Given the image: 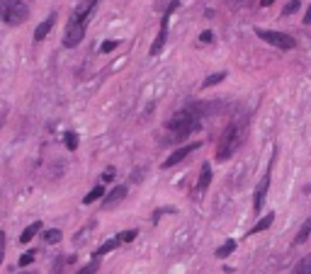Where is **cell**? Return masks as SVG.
<instances>
[{
  "instance_id": "cell-9",
  "label": "cell",
  "mask_w": 311,
  "mask_h": 274,
  "mask_svg": "<svg viewBox=\"0 0 311 274\" xmlns=\"http://www.w3.org/2000/svg\"><path fill=\"white\" fill-rule=\"evenodd\" d=\"M209 185H212V165L204 163L202 165V170H199V180H197V190H195V194H197V199L202 196V194L209 190Z\"/></svg>"
},
{
  "instance_id": "cell-18",
  "label": "cell",
  "mask_w": 311,
  "mask_h": 274,
  "mask_svg": "<svg viewBox=\"0 0 311 274\" xmlns=\"http://www.w3.org/2000/svg\"><path fill=\"white\" fill-rule=\"evenodd\" d=\"M61 240V231L58 228H49V231H44V243L46 245H54Z\"/></svg>"
},
{
  "instance_id": "cell-31",
  "label": "cell",
  "mask_w": 311,
  "mask_h": 274,
  "mask_svg": "<svg viewBox=\"0 0 311 274\" xmlns=\"http://www.w3.org/2000/svg\"><path fill=\"white\" fill-rule=\"evenodd\" d=\"M272 2H275V0H260V5H263V7H270Z\"/></svg>"
},
{
  "instance_id": "cell-27",
  "label": "cell",
  "mask_w": 311,
  "mask_h": 274,
  "mask_svg": "<svg viewBox=\"0 0 311 274\" xmlns=\"http://www.w3.org/2000/svg\"><path fill=\"white\" fill-rule=\"evenodd\" d=\"M136 235H139L136 231H124V233H119V238H122V243H132V240H134Z\"/></svg>"
},
{
  "instance_id": "cell-28",
  "label": "cell",
  "mask_w": 311,
  "mask_h": 274,
  "mask_svg": "<svg viewBox=\"0 0 311 274\" xmlns=\"http://www.w3.org/2000/svg\"><path fill=\"white\" fill-rule=\"evenodd\" d=\"M2 260H5V233L0 231V265H2Z\"/></svg>"
},
{
  "instance_id": "cell-24",
  "label": "cell",
  "mask_w": 311,
  "mask_h": 274,
  "mask_svg": "<svg viewBox=\"0 0 311 274\" xmlns=\"http://www.w3.org/2000/svg\"><path fill=\"white\" fill-rule=\"evenodd\" d=\"M34 257H37V252H34V250H29V252H25V255L20 257V267H29V265L34 262Z\"/></svg>"
},
{
  "instance_id": "cell-15",
  "label": "cell",
  "mask_w": 311,
  "mask_h": 274,
  "mask_svg": "<svg viewBox=\"0 0 311 274\" xmlns=\"http://www.w3.org/2000/svg\"><path fill=\"white\" fill-rule=\"evenodd\" d=\"M311 235V219H307L302 223V228H299V233L294 235V245H302V243H307Z\"/></svg>"
},
{
  "instance_id": "cell-26",
  "label": "cell",
  "mask_w": 311,
  "mask_h": 274,
  "mask_svg": "<svg viewBox=\"0 0 311 274\" xmlns=\"http://www.w3.org/2000/svg\"><path fill=\"white\" fill-rule=\"evenodd\" d=\"M212 39H214V32H212V29H204V32L199 34V41H202V44H212Z\"/></svg>"
},
{
  "instance_id": "cell-12",
  "label": "cell",
  "mask_w": 311,
  "mask_h": 274,
  "mask_svg": "<svg viewBox=\"0 0 311 274\" xmlns=\"http://www.w3.org/2000/svg\"><path fill=\"white\" fill-rule=\"evenodd\" d=\"M122 245V238L117 235V238H110V240H105L102 245L95 250V257H102V255H107V252H112V250H117V247Z\"/></svg>"
},
{
  "instance_id": "cell-33",
  "label": "cell",
  "mask_w": 311,
  "mask_h": 274,
  "mask_svg": "<svg viewBox=\"0 0 311 274\" xmlns=\"http://www.w3.org/2000/svg\"><path fill=\"white\" fill-rule=\"evenodd\" d=\"M228 2H231V5H236V2H238V0H228Z\"/></svg>"
},
{
  "instance_id": "cell-11",
  "label": "cell",
  "mask_w": 311,
  "mask_h": 274,
  "mask_svg": "<svg viewBox=\"0 0 311 274\" xmlns=\"http://www.w3.org/2000/svg\"><path fill=\"white\" fill-rule=\"evenodd\" d=\"M124 196H127V185H117L112 192H110V196L102 201V206H105V209H112L114 204H119Z\"/></svg>"
},
{
  "instance_id": "cell-10",
  "label": "cell",
  "mask_w": 311,
  "mask_h": 274,
  "mask_svg": "<svg viewBox=\"0 0 311 274\" xmlns=\"http://www.w3.org/2000/svg\"><path fill=\"white\" fill-rule=\"evenodd\" d=\"M54 22H56V12H51L39 27L34 29V41H44L46 37H49V32H51V27H54Z\"/></svg>"
},
{
  "instance_id": "cell-34",
  "label": "cell",
  "mask_w": 311,
  "mask_h": 274,
  "mask_svg": "<svg viewBox=\"0 0 311 274\" xmlns=\"http://www.w3.org/2000/svg\"><path fill=\"white\" fill-rule=\"evenodd\" d=\"M22 274H34V272H22Z\"/></svg>"
},
{
  "instance_id": "cell-6",
  "label": "cell",
  "mask_w": 311,
  "mask_h": 274,
  "mask_svg": "<svg viewBox=\"0 0 311 274\" xmlns=\"http://www.w3.org/2000/svg\"><path fill=\"white\" fill-rule=\"evenodd\" d=\"M173 10H178V2H170V7L166 10V15H163V20H161V29H158V37H156V41L151 44V49H148V54L156 56L163 51V46H166V39H168V22H170V15H173Z\"/></svg>"
},
{
  "instance_id": "cell-14",
  "label": "cell",
  "mask_w": 311,
  "mask_h": 274,
  "mask_svg": "<svg viewBox=\"0 0 311 274\" xmlns=\"http://www.w3.org/2000/svg\"><path fill=\"white\" fill-rule=\"evenodd\" d=\"M39 231H42V221H34V223H29L27 228L22 231V235H20V243H29V240H32V238H34Z\"/></svg>"
},
{
  "instance_id": "cell-7",
  "label": "cell",
  "mask_w": 311,
  "mask_h": 274,
  "mask_svg": "<svg viewBox=\"0 0 311 274\" xmlns=\"http://www.w3.org/2000/svg\"><path fill=\"white\" fill-rule=\"evenodd\" d=\"M199 146H202V143H199V141H195V143H187V146H182V148H178V151H173V153H170L168 158L163 160V167H173V165L182 163V160H185L187 156H192V153L197 151Z\"/></svg>"
},
{
  "instance_id": "cell-29",
  "label": "cell",
  "mask_w": 311,
  "mask_h": 274,
  "mask_svg": "<svg viewBox=\"0 0 311 274\" xmlns=\"http://www.w3.org/2000/svg\"><path fill=\"white\" fill-rule=\"evenodd\" d=\"M304 25H311V7H307V12H304Z\"/></svg>"
},
{
  "instance_id": "cell-32",
  "label": "cell",
  "mask_w": 311,
  "mask_h": 274,
  "mask_svg": "<svg viewBox=\"0 0 311 274\" xmlns=\"http://www.w3.org/2000/svg\"><path fill=\"white\" fill-rule=\"evenodd\" d=\"M2 114H5V112H0V126H2Z\"/></svg>"
},
{
  "instance_id": "cell-20",
  "label": "cell",
  "mask_w": 311,
  "mask_h": 274,
  "mask_svg": "<svg viewBox=\"0 0 311 274\" xmlns=\"http://www.w3.org/2000/svg\"><path fill=\"white\" fill-rule=\"evenodd\" d=\"M226 78V71H222V73H214V76H209L207 80L202 82V87H212V85H219V82Z\"/></svg>"
},
{
  "instance_id": "cell-21",
  "label": "cell",
  "mask_w": 311,
  "mask_h": 274,
  "mask_svg": "<svg viewBox=\"0 0 311 274\" xmlns=\"http://www.w3.org/2000/svg\"><path fill=\"white\" fill-rule=\"evenodd\" d=\"M97 270H100V257H95L90 265H85L83 270H78L76 274H97Z\"/></svg>"
},
{
  "instance_id": "cell-5",
  "label": "cell",
  "mask_w": 311,
  "mask_h": 274,
  "mask_svg": "<svg viewBox=\"0 0 311 274\" xmlns=\"http://www.w3.org/2000/svg\"><path fill=\"white\" fill-rule=\"evenodd\" d=\"M255 34H258V39H263V41H267V44H272V46H277V49H284V51H289V49H297V41H294V37H289V34H284V32H275V29H255Z\"/></svg>"
},
{
  "instance_id": "cell-4",
  "label": "cell",
  "mask_w": 311,
  "mask_h": 274,
  "mask_svg": "<svg viewBox=\"0 0 311 274\" xmlns=\"http://www.w3.org/2000/svg\"><path fill=\"white\" fill-rule=\"evenodd\" d=\"M29 17V7L22 0H0V20L10 27L22 25Z\"/></svg>"
},
{
  "instance_id": "cell-16",
  "label": "cell",
  "mask_w": 311,
  "mask_h": 274,
  "mask_svg": "<svg viewBox=\"0 0 311 274\" xmlns=\"http://www.w3.org/2000/svg\"><path fill=\"white\" fill-rule=\"evenodd\" d=\"M100 196H105V187L102 185H97V187H92L90 192H88V196H83V204H95Z\"/></svg>"
},
{
  "instance_id": "cell-2",
  "label": "cell",
  "mask_w": 311,
  "mask_h": 274,
  "mask_svg": "<svg viewBox=\"0 0 311 274\" xmlns=\"http://www.w3.org/2000/svg\"><path fill=\"white\" fill-rule=\"evenodd\" d=\"M243 136H246V124L243 121H231L224 134L217 143V160L226 163L228 158H233V153L243 146Z\"/></svg>"
},
{
  "instance_id": "cell-25",
  "label": "cell",
  "mask_w": 311,
  "mask_h": 274,
  "mask_svg": "<svg viewBox=\"0 0 311 274\" xmlns=\"http://www.w3.org/2000/svg\"><path fill=\"white\" fill-rule=\"evenodd\" d=\"M117 46H119V41H117V39H107V41L100 46V51H102V54H110V51H114Z\"/></svg>"
},
{
  "instance_id": "cell-23",
  "label": "cell",
  "mask_w": 311,
  "mask_h": 274,
  "mask_svg": "<svg viewBox=\"0 0 311 274\" xmlns=\"http://www.w3.org/2000/svg\"><path fill=\"white\" fill-rule=\"evenodd\" d=\"M66 148H68V151H76V148H78V134H73V131L66 134Z\"/></svg>"
},
{
  "instance_id": "cell-17",
  "label": "cell",
  "mask_w": 311,
  "mask_h": 274,
  "mask_svg": "<svg viewBox=\"0 0 311 274\" xmlns=\"http://www.w3.org/2000/svg\"><path fill=\"white\" fill-rule=\"evenodd\" d=\"M233 250H236V240H231V238H228V240L222 247H217V252H214V255H217L219 260H224V257H228Z\"/></svg>"
},
{
  "instance_id": "cell-3",
  "label": "cell",
  "mask_w": 311,
  "mask_h": 274,
  "mask_svg": "<svg viewBox=\"0 0 311 274\" xmlns=\"http://www.w3.org/2000/svg\"><path fill=\"white\" fill-rule=\"evenodd\" d=\"M202 117H199V112L195 107H185V110L175 112L173 117L168 119V131L175 134L178 141H182V138L192 136L195 131H199V126H202V121H199Z\"/></svg>"
},
{
  "instance_id": "cell-8",
  "label": "cell",
  "mask_w": 311,
  "mask_h": 274,
  "mask_svg": "<svg viewBox=\"0 0 311 274\" xmlns=\"http://www.w3.org/2000/svg\"><path fill=\"white\" fill-rule=\"evenodd\" d=\"M270 170H272V163H270V167H267V172H265L263 182L255 187V194H253V211H255V214H260V211H263V204H265V196H267V187H270Z\"/></svg>"
},
{
  "instance_id": "cell-13",
  "label": "cell",
  "mask_w": 311,
  "mask_h": 274,
  "mask_svg": "<svg viewBox=\"0 0 311 274\" xmlns=\"http://www.w3.org/2000/svg\"><path fill=\"white\" fill-rule=\"evenodd\" d=\"M272 221H275V214H267L265 219H260L258 223H255L253 228L248 231V235H258V233H263V231H267L270 226H272Z\"/></svg>"
},
{
  "instance_id": "cell-19",
  "label": "cell",
  "mask_w": 311,
  "mask_h": 274,
  "mask_svg": "<svg viewBox=\"0 0 311 274\" xmlns=\"http://www.w3.org/2000/svg\"><path fill=\"white\" fill-rule=\"evenodd\" d=\"M292 274H311V255H307V257H304V260L294 267V272H292Z\"/></svg>"
},
{
  "instance_id": "cell-30",
  "label": "cell",
  "mask_w": 311,
  "mask_h": 274,
  "mask_svg": "<svg viewBox=\"0 0 311 274\" xmlns=\"http://www.w3.org/2000/svg\"><path fill=\"white\" fill-rule=\"evenodd\" d=\"M110 180H112V170H107V172L102 175V182H110Z\"/></svg>"
},
{
  "instance_id": "cell-22",
  "label": "cell",
  "mask_w": 311,
  "mask_h": 274,
  "mask_svg": "<svg viewBox=\"0 0 311 274\" xmlns=\"http://www.w3.org/2000/svg\"><path fill=\"white\" fill-rule=\"evenodd\" d=\"M299 7H302V0H292V2H287V5L282 7V15L284 17H289V15H294Z\"/></svg>"
},
{
  "instance_id": "cell-1",
  "label": "cell",
  "mask_w": 311,
  "mask_h": 274,
  "mask_svg": "<svg viewBox=\"0 0 311 274\" xmlns=\"http://www.w3.org/2000/svg\"><path fill=\"white\" fill-rule=\"evenodd\" d=\"M100 0H85L83 5H78L68 20V27H66V34H63V46L66 49H76L85 37V27H88V20L90 15L95 12Z\"/></svg>"
}]
</instances>
